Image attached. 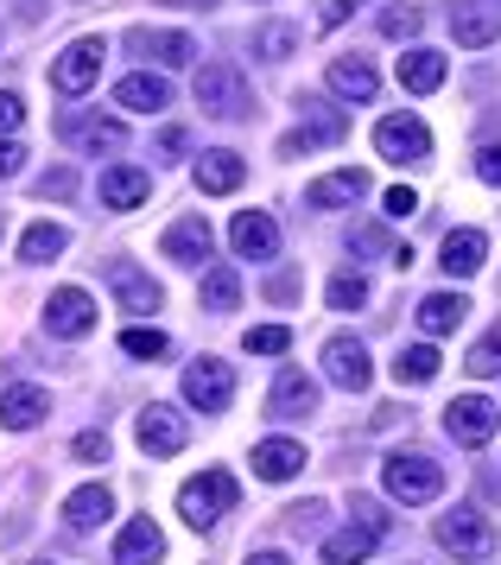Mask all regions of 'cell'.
<instances>
[{"label": "cell", "mask_w": 501, "mask_h": 565, "mask_svg": "<svg viewBox=\"0 0 501 565\" xmlns=\"http://www.w3.org/2000/svg\"><path fill=\"white\" fill-rule=\"evenodd\" d=\"M477 179H482V184H501V140L477 153Z\"/></svg>", "instance_id": "b9f144b4"}, {"label": "cell", "mask_w": 501, "mask_h": 565, "mask_svg": "<svg viewBox=\"0 0 501 565\" xmlns=\"http://www.w3.org/2000/svg\"><path fill=\"white\" fill-rule=\"evenodd\" d=\"M45 324H51V337H89L96 331V299L83 286H57L45 306Z\"/></svg>", "instance_id": "9c48e42d"}, {"label": "cell", "mask_w": 501, "mask_h": 565, "mask_svg": "<svg viewBox=\"0 0 501 565\" xmlns=\"http://www.w3.org/2000/svg\"><path fill=\"white\" fill-rule=\"evenodd\" d=\"M381 32H387V39H413V32H419V7H387V13H381Z\"/></svg>", "instance_id": "60d3db41"}, {"label": "cell", "mask_w": 501, "mask_h": 565, "mask_svg": "<svg viewBox=\"0 0 501 565\" xmlns=\"http://www.w3.org/2000/svg\"><path fill=\"white\" fill-rule=\"evenodd\" d=\"M159 153H184V128H166V134H159Z\"/></svg>", "instance_id": "681fc988"}, {"label": "cell", "mask_w": 501, "mask_h": 565, "mask_svg": "<svg viewBox=\"0 0 501 565\" xmlns=\"http://www.w3.org/2000/svg\"><path fill=\"white\" fill-rule=\"evenodd\" d=\"M102 57H108V39H76L71 52L51 64V89H57V96H83V89L102 77Z\"/></svg>", "instance_id": "8992f818"}, {"label": "cell", "mask_w": 501, "mask_h": 565, "mask_svg": "<svg viewBox=\"0 0 501 565\" xmlns=\"http://www.w3.org/2000/svg\"><path fill=\"white\" fill-rule=\"evenodd\" d=\"M115 103L134 108V115H159V108L172 103V89H166V77H147V71H140V77L115 83Z\"/></svg>", "instance_id": "83f0119b"}, {"label": "cell", "mask_w": 501, "mask_h": 565, "mask_svg": "<svg viewBox=\"0 0 501 565\" xmlns=\"http://www.w3.org/2000/svg\"><path fill=\"white\" fill-rule=\"evenodd\" d=\"M343 128H350V121H343L337 108H324L318 121H305V128L286 134V140H279V153H286V159H299V153H311V147H330V140H343Z\"/></svg>", "instance_id": "d4e9b609"}, {"label": "cell", "mask_w": 501, "mask_h": 565, "mask_svg": "<svg viewBox=\"0 0 501 565\" xmlns=\"http://www.w3.org/2000/svg\"><path fill=\"white\" fill-rule=\"evenodd\" d=\"M413 210H419V198H413L406 184H394V191H387V216H413Z\"/></svg>", "instance_id": "bcb514c9"}, {"label": "cell", "mask_w": 501, "mask_h": 565, "mask_svg": "<svg viewBox=\"0 0 501 565\" xmlns=\"http://www.w3.org/2000/svg\"><path fill=\"white\" fill-rule=\"evenodd\" d=\"M159 553H166V534L152 527V514H134L115 540V565H152Z\"/></svg>", "instance_id": "9a60e30c"}, {"label": "cell", "mask_w": 501, "mask_h": 565, "mask_svg": "<svg viewBox=\"0 0 501 565\" xmlns=\"http://www.w3.org/2000/svg\"><path fill=\"white\" fill-rule=\"evenodd\" d=\"M108 280H115V292H121L127 311H159V299H166V292L134 267V260H115V267H108Z\"/></svg>", "instance_id": "484cf974"}, {"label": "cell", "mask_w": 501, "mask_h": 565, "mask_svg": "<svg viewBox=\"0 0 501 565\" xmlns=\"http://www.w3.org/2000/svg\"><path fill=\"white\" fill-rule=\"evenodd\" d=\"M64 140H83V147H121L127 140V128L121 121H76V115H64Z\"/></svg>", "instance_id": "d6a6232c"}, {"label": "cell", "mask_w": 501, "mask_h": 565, "mask_svg": "<svg viewBox=\"0 0 501 565\" xmlns=\"http://www.w3.org/2000/svg\"><path fill=\"white\" fill-rule=\"evenodd\" d=\"M375 147H381V159L413 166V159L431 153V134H426V121H419V115H387V121L375 128Z\"/></svg>", "instance_id": "52a82bcc"}, {"label": "cell", "mask_w": 501, "mask_h": 565, "mask_svg": "<svg viewBox=\"0 0 501 565\" xmlns=\"http://www.w3.org/2000/svg\"><path fill=\"white\" fill-rule=\"evenodd\" d=\"M64 242H71V235L57 230V223H32V230L20 235V260H57Z\"/></svg>", "instance_id": "836d02e7"}, {"label": "cell", "mask_w": 501, "mask_h": 565, "mask_svg": "<svg viewBox=\"0 0 501 565\" xmlns=\"http://www.w3.org/2000/svg\"><path fill=\"white\" fill-rule=\"evenodd\" d=\"M210 248H216V235H210V223H203V216L172 223V230H166V242H159V255L178 260V267H198V260H210Z\"/></svg>", "instance_id": "4fadbf2b"}, {"label": "cell", "mask_w": 501, "mask_h": 565, "mask_svg": "<svg viewBox=\"0 0 501 565\" xmlns=\"http://www.w3.org/2000/svg\"><path fill=\"white\" fill-rule=\"evenodd\" d=\"M330 89H337V96H350V103H375L381 77H375V64H369V57H337V64H330Z\"/></svg>", "instance_id": "7402d4cb"}, {"label": "cell", "mask_w": 501, "mask_h": 565, "mask_svg": "<svg viewBox=\"0 0 501 565\" xmlns=\"http://www.w3.org/2000/svg\"><path fill=\"white\" fill-rule=\"evenodd\" d=\"M445 426H451L457 445H489V438H495V426H501V413H495V401L463 394V401H451V407H445Z\"/></svg>", "instance_id": "ba28073f"}, {"label": "cell", "mask_w": 501, "mask_h": 565, "mask_svg": "<svg viewBox=\"0 0 501 565\" xmlns=\"http://www.w3.org/2000/svg\"><path fill=\"white\" fill-rule=\"evenodd\" d=\"M438 83H445V57H438V52H426V45H419V52L401 57V89H413V96H431Z\"/></svg>", "instance_id": "f546056e"}, {"label": "cell", "mask_w": 501, "mask_h": 565, "mask_svg": "<svg viewBox=\"0 0 501 565\" xmlns=\"http://www.w3.org/2000/svg\"><path fill=\"white\" fill-rule=\"evenodd\" d=\"M267 407H274V419H305V413L318 407V382H311L305 369H286L274 382V401H267Z\"/></svg>", "instance_id": "ac0fdd59"}, {"label": "cell", "mask_w": 501, "mask_h": 565, "mask_svg": "<svg viewBox=\"0 0 501 565\" xmlns=\"http://www.w3.org/2000/svg\"><path fill=\"white\" fill-rule=\"evenodd\" d=\"M235 502H242V483H235L228 470H203V477H191V483L178 489V514H184L191 527H216Z\"/></svg>", "instance_id": "6da1fadb"}, {"label": "cell", "mask_w": 501, "mask_h": 565, "mask_svg": "<svg viewBox=\"0 0 501 565\" xmlns=\"http://www.w3.org/2000/svg\"><path fill=\"white\" fill-rule=\"evenodd\" d=\"M71 172H45V179H39V191H45V198H71Z\"/></svg>", "instance_id": "7dc6e473"}, {"label": "cell", "mask_w": 501, "mask_h": 565, "mask_svg": "<svg viewBox=\"0 0 501 565\" xmlns=\"http://www.w3.org/2000/svg\"><path fill=\"white\" fill-rule=\"evenodd\" d=\"M350 7H355V0H318V26H343V20H350Z\"/></svg>", "instance_id": "7bdbcfd3"}, {"label": "cell", "mask_w": 501, "mask_h": 565, "mask_svg": "<svg viewBox=\"0 0 501 565\" xmlns=\"http://www.w3.org/2000/svg\"><path fill=\"white\" fill-rule=\"evenodd\" d=\"M203 306L210 311H235L242 306V280H235V267H210V280H203Z\"/></svg>", "instance_id": "e575fe53"}, {"label": "cell", "mask_w": 501, "mask_h": 565, "mask_svg": "<svg viewBox=\"0 0 501 565\" xmlns=\"http://www.w3.org/2000/svg\"><path fill=\"white\" fill-rule=\"evenodd\" d=\"M438 540H445V553L482 565L489 553H495V521H489V514H477V509H457V514H445V521H438Z\"/></svg>", "instance_id": "277c9868"}, {"label": "cell", "mask_w": 501, "mask_h": 565, "mask_svg": "<svg viewBox=\"0 0 501 565\" xmlns=\"http://www.w3.org/2000/svg\"><path fill=\"white\" fill-rule=\"evenodd\" d=\"M463 369H470V375H501V324L482 337L477 350H470V362H463Z\"/></svg>", "instance_id": "f35d334b"}, {"label": "cell", "mask_w": 501, "mask_h": 565, "mask_svg": "<svg viewBox=\"0 0 501 565\" xmlns=\"http://www.w3.org/2000/svg\"><path fill=\"white\" fill-rule=\"evenodd\" d=\"M369 553H375V527H362V521H350L324 540V565H362Z\"/></svg>", "instance_id": "f1b7e54d"}, {"label": "cell", "mask_w": 501, "mask_h": 565, "mask_svg": "<svg viewBox=\"0 0 501 565\" xmlns=\"http://www.w3.org/2000/svg\"><path fill=\"white\" fill-rule=\"evenodd\" d=\"M248 565H292L286 553H248Z\"/></svg>", "instance_id": "f907efd6"}, {"label": "cell", "mask_w": 501, "mask_h": 565, "mask_svg": "<svg viewBox=\"0 0 501 565\" xmlns=\"http://www.w3.org/2000/svg\"><path fill=\"white\" fill-rule=\"evenodd\" d=\"M482 255H489L482 230H451V235H445V260H438V267H445L451 280H470V274L482 267Z\"/></svg>", "instance_id": "603a6c76"}, {"label": "cell", "mask_w": 501, "mask_h": 565, "mask_svg": "<svg viewBox=\"0 0 501 565\" xmlns=\"http://www.w3.org/2000/svg\"><path fill=\"white\" fill-rule=\"evenodd\" d=\"M381 483H387V495L394 502H406V509H419V502H438L445 495V463L431 458H387L381 463Z\"/></svg>", "instance_id": "7a4b0ae2"}, {"label": "cell", "mask_w": 501, "mask_h": 565, "mask_svg": "<svg viewBox=\"0 0 501 565\" xmlns=\"http://www.w3.org/2000/svg\"><path fill=\"white\" fill-rule=\"evenodd\" d=\"M134 433H140V451H147V458H178V451L191 445V426H184L172 407H147Z\"/></svg>", "instance_id": "30bf717a"}, {"label": "cell", "mask_w": 501, "mask_h": 565, "mask_svg": "<svg viewBox=\"0 0 501 565\" xmlns=\"http://www.w3.org/2000/svg\"><path fill=\"white\" fill-rule=\"evenodd\" d=\"M166 7H216V0H166Z\"/></svg>", "instance_id": "816d5d0a"}, {"label": "cell", "mask_w": 501, "mask_h": 565, "mask_svg": "<svg viewBox=\"0 0 501 565\" xmlns=\"http://www.w3.org/2000/svg\"><path fill=\"white\" fill-rule=\"evenodd\" d=\"M25 121V108H20V96L13 89H0V134H13Z\"/></svg>", "instance_id": "ee69618b"}, {"label": "cell", "mask_w": 501, "mask_h": 565, "mask_svg": "<svg viewBox=\"0 0 501 565\" xmlns=\"http://www.w3.org/2000/svg\"><path fill=\"white\" fill-rule=\"evenodd\" d=\"M228 242H235L242 260H274L279 255V223L267 216V210H242L235 230H228Z\"/></svg>", "instance_id": "8fae6325"}, {"label": "cell", "mask_w": 501, "mask_h": 565, "mask_svg": "<svg viewBox=\"0 0 501 565\" xmlns=\"http://www.w3.org/2000/svg\"><path fill=\"white\" fill-rule=\"evenodd\" d=\"M184 401L198 413H223L228 401H235V369L216 356H198L191 369H184Z\"/></svg>", "instance_id": "5b68a950"}, {"label": "cell", "mask_w": 501, "mask_h": 565, "mask_svg": "<svg viewBox=\"0 0 501 565\" xmlns=\"http://www.w3.org/2000/svg\"><path fill=\"white\" fill-rule=\"evenodd\" d=\"M355 198H369V172H330V179H318L311 191H305V204L311 210H337V204H355Z\"/></svg>", "instance_id": "44dd1931"}, {"label": "cell", "mask_w": 501, "mask_h": 565, "mask_svg": "<svg viewBox=\"0 0 501 565\" xmlns=\"http://www.w3.org/2000/svg\"><path fill=\"white\" fill-rule=\"evenodd\" d=\"M121 350H127V356H140V362H159L166 350H172V337H166V331H147V324H134V331H121Z\"/></svg>", "instance_id": "d590c367"}, {"label": "cell", "mask_w": 501, "mask_h": 565, "mask_svg": "<svg viewBox=\"0 0 501 565\" xmlns=\"http://www.w3.org/2000/svg\"><path fill=\"white\" fill-rule=\"evenodd\" d=\"M152 198V179L140 166H115V172H102V204L108 210H140Z\"/></svg>", "instance_id": "ffe728a7"}, {"label": "cell", "mask_w": 501, "mask_h": 565, "mask_svg": "<svg viewBox=\"0 0 501 565\" xmlns=\"http://www.w3.org/2000/svg\"><path fill=\"white\" fill-rule=\"evenodd\" d=\"M438 369H445V356H438L431 343H413V350H401V356H394V382H401V387H426Z\"/></svg>", "instance_id": "1f68e13d"}, {"label": "cell", "mask_w": 501, "mask_h": 565, "mask_svg": "<svg viewBox=\"0 0 501 565\" xmlns=\"http://www.w3.org/2000/svg\"><path fill=\"white\" fill-rule=\"evenodd\" d=\"M45 413H51V394L45 387H32V382H20V387L0 394V426H7V433H32Z\"/></svg>", "instance_id": "5bb4252c"}, {"label": "cell", "mask_w": 501, "mask_h": 565, "mask_svg": "<svg viewBox=\"0 0 501 565\" xmlns=\"http://www.w3.org/2000/svg\"><path fill=\"white\" fill-rule=\"evenodd\" d=\"M20 147H13V140H0V179H13V172H20Z\"/></svg>", "instance_id": "c3c4849f"}, {"label": "cell", "mask_w": 501, "mask_h": 565, "mask_svg": "<svg viewBox=\"0 0 501 565\" xmlns=\"http://www.w3.org/2000/svg\"><path fill=\"white\" fill-rule=\"evenodd\" d=\"M286 343H292V331H286V324H254V331H248L254 356H286Z\"/></svg>", "instance_id": "ab89813d"}, {"label": "cell", "mask_w": 501, "mask_h": 565, "mask_svg": "<svg viewBox=\"0 0 501 565\" xmlns=\"http://www.w3.org/2000/svg\"><path fill=\"white\" fill-rule=\"evenodd\" d=\"M324 375H330L337 387H350V394H362L375 369H369V350H362L355 337H330V343H324Z\"/></svg>", "instance_id": "7c38bea8"}, {"label": "cell", "mask_w": 501, "mask_h": 565, "mask_svg": "<svg viewBox=\"0 0 501 565\" xmlns=\"http://www.w3.org/2000/svg\"><path fill=\"white\" fill-rule=\"evenodd\" d=\"M451 32H457V45L482 52V45H495L501 39V13H489V7H477V0H457L451 7Z\"/></svg>", "instance_id": "2e32d148"}, {"label": "cell", "mask_w": 501, "mask_h": 565, "mask_svg": "<svg viewBox=\"0 0 501 565\" xmlns=\"http://www.w3.org/2000/svg\"><path fill=\"white\" fill-rule=\"evenodd\" d=\"M330 306L337 311L369 306V280H362V274H337V280H330Z\"/></svg>", "instance_id": "74e56055"}, {"label": "cell", "mask_w": 501, "mask_h": 565, "mask_svg": "<svg viewBox=\"0 0 501 565\" xmlns=\"http://www.w3.org/2000/svg\"><path fill=\"white\" fill-rule=\"evenodd\" d=\"M242 179H248L242 153H203V159H198V191H210V198H228V191H242Z\"/></svg>", "instance_id": "cb8c5ba5"}, {"label": "cell", "mask_w": 501, "mask_h": 565, "mask_svg": "<svg viewBox=\"0 0 501 565\" xmlns=\"http://www.w3.org/2000/svg\"><path fill=\"white\" fill-rule=\"evenodd\" d=\"M463 318H470V299H463V292H431L426 306H419V331L426 337H451Z\"/></svg>", "instance_id": "4316f807"}, {"label": "cell", "mask_w": 501, "mask_h": 565, "mask_svg": "<svg viewBox=\"0 0 501 565\" xmlns=\"http://www.w3.org/2000/svg\"><path fill=\"white\" fill-rule=\"evenodd\" d=\"M127 45H134V52H147V57H159V64H191V57H198V39H191V32L134 26V32H127Z\"/></svg>", "instance_id": "d6986e66"}, {"label": "cell", "mask_w": 501, "mask_h": 565, "mask_svg": "<svg viewBox=\"0 0 501 565\" xmlns=\"http://www.w3.org/2000/svg\"><path fill=\"white\" fill-rule=\"evenodd\" d=\"M254 52L260 57H292L299 52V26H260L254 32Z\"/></svg>", "instance_id": "8d00e7d4"}, {"label": "cell", "mask_w": 501, "mask_h": 565, "mask_svg": "<svg viewBox=\"0 0 501 565\" xmlns=\"http://www.w3.org/2000/svg\"><path fill=\"white\" fill-rule=\"evenodd\" d=\"M305 470V445L292 438H267V445H254V477H267V483H292Z\"/></svg>", "instance_id": "e0dca14e"}, {"label": "cell", "mask_w": 501, "mask_h": 565, "mask_svg": "<svg viewBox=\"0 0 501 565\" xmlns=\"http://www.w3.org/2000/svg\"><path fill=\"white\" fill-rule=\"evenodd\" d=\"M76 458H89V463L108 458V433H83V438H76Z\"/></svg>", "instance_id": "f6af8a7d"}, {"label": "cell", "mask_w": 501, "mask_h": 565, "mask_svg": "<svg viewBox=\"0 0 501 565\" xmlns=\"http://www.w3.org/2000/svg\"><path fill=\"white\" fill-rule=\"evenodd\" d=\"M198 108L203 115H248V77H242V64H203L198 71Z\"/></svg>", "instance_id": "3957f363"}, {"label": "cell", "mask_w": 501, "mask_h": 565, "mask_svg": "<svg viewBox=\"0 0 501 565\" xmlns=\"http://www.w3.org/2000/svg\"><path fill=\"white\" fill-rule=\"evenodd\" d=\"M108 514H115V495H108L102 483H83L71 502H64V521H71V527H96V521H108Z\"/></svg>", "instance_id": "4dcf8cb0"}]
</instances>
